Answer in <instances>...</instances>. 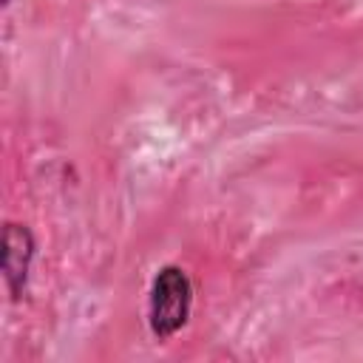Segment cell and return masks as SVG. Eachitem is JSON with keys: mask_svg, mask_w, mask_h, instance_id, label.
<instances>
[{"mask_svg": "<svg viewBox=\"0 0 363 363\" xmlns=\"http://www.w3.org/2000/svg\"><path fill=\"white\" fill-rule=\"evenodd\" d=\"M193 306V284L182 267H162L150 286V332L156 337H173L190 318Z\"/></svg>", "mask_w": 363, "mask_h": 363, "instance_id": "cell-1", "label": "cell"}, {"mask_svg": "<svg viewBox=\"0 0 363 363\" xmlns=\"http://www.w3.org/2000/svg\"><path fill=\"white\" fill-rule=\"evenodd\" d=\"M34 258V235L26 224L9 221L3 227V275L9 284V292L14 301H20L26 281H28V267Z\"/></svg>", "mask_w": 363, "mask_h": 363, "instance_id": "cell-2", "label": "cell"}]
</instances>
